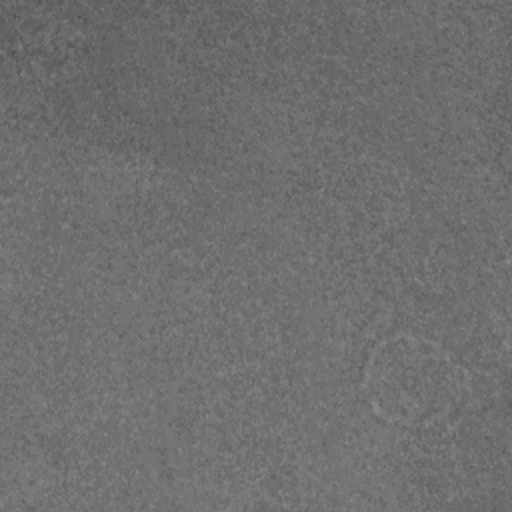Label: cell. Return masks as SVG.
<instances>
[{
	"mask_svg": "<svg viewBox=\"0 0 512 512\" xmlns=\"http://www.w3.org/2000/svg\"><path fill=\"white\" fill-rule=\"evenodd\" d=\"M364 388L372 408L384 420L428 426L460 404L464 372L436 342L396 334L372 350Z\"/></svg>",
	"mask_w": 512,
	"mask_h": 512,
	"instance_id": "cell-1",
	"label": "cell"
}]
</instances>
